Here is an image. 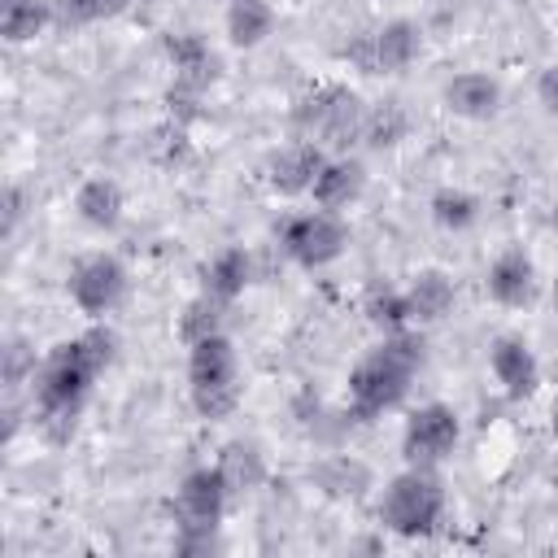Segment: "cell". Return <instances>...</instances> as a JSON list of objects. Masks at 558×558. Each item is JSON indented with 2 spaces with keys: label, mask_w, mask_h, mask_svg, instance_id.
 Returning a JSON list of instances; mask_svg holds the SVG:
<instances>
[{
  "label": "cell",
  "mask_w": 558,
  "mask_h": 558,
  "mask_svg": "<svg viewBox=\"0 0 558 558\" xmlns=\"http://www.w3.org/2000/svg\"><path fill=\"white\" fill-rule=\"evenodd\" d=\"M214 466H218V475H222V484H227L231 497L257 493L266 484V458H262V449L253 440H227L218 449V462Z\"/></svg>",
  "instance_id": "obj_19"
},
{
  "label": "cell",
  "mask_w": 558,
  "mask_h": 558,
  "mask_svg": "<svg viewBox=\"0 0 558 558\" xmlns=\"http://www.w3.org/2000/svg\"><path fill=\"white\" fill-rule=\"evenodd\" d=\"M418 52H423V31L410 17H392L375 31H362L340 48V57L362 74H405L418 61Z\"/></svg>",
  "instance_id": "obj_6"
},
{
  "label": "cell",
  "mask_w": 558,
  "mask_h": 558,
  "mask_svg": "<svg viewBox=\"0 0 558 558\" xmlns=\"http://www.w3.org/2000/svg\"><path fill=\"white\" fill-rule=\"evenodd\" d=\"M187 397H192V410L209 423H222L235 414L244 384H240V353L227 331L187 344Z\"/></svg>",
  "instance_id": "obj_3"
},
{
  "label": "cell",
  "mask_w": 558,
  "mask_h": 558,
  "mask_svg": "<svg viewBox=\"0 0 558 558\" xmlns=\"http://www.w3.org/2000/svg\"><path fill=\"white\" fill-rule=\"evenodd\" d=\"M222 31L235 48H257L270 39L275 31V9L266 0H227V13H222Z\"/></svg>",
  "instance_id": "obj_20"
},
{
  "label": "cell",
  "mask_w": 558,
  "mask_h": 558,
  "mask_svg": "<svg viewBox=\"0 0 558 558\" xmlns=\"http://www.w3.org/2000/svg\"><path fill=\"white\" fill-rule=\"evenodd\" d=\"M362 314L384 331V336H397V331H410V305H405V288H392L384 279L366 283L362 292Z\"/></svg>",
  "instance_id": "obj_22"
},
{
  "label": "cell",
  "mask_w": 558,
  "mask_h": 558,
  "mask_svg": "<svg viewBox=\"0 0 558 558\" xmlns=\"http://www.w3.org/2000/svg\"><path fill=\"white\" fill-rule=\"evenodd\" d=\"M161 52L174 70V92L170 96H179V100H196L218 78V52L196 31H170L161 39Z\"/></svg>",
  "instance_id": "obj_11"
},
{
  "label": "cell",
  "mask_w": 558,
  "mask_h": 558,
  "mask_svg": "<svg viewBox=\"0 0 558 558\" xmlns=\"http://www.w3.org/2000/svg\"><path fill=\"white\" fill-rule=\"evenodd\" d=\"M554 305H558V275H554Z\"/></svg>",
  "instance_id": "obj_33"
},
{
  "label": "cell",
  "mask_w": 558,
  "mask_h": 558,
  "mask_svg": "<svg viewBox=\"0 0 558 558\" xmlns=\"http://www.w3.org/2000/svg\"><path fill=\"white\" fill-rule=\"evenodd\" d=\"M227 301H218V296H209V292H201V296H192L187 305H183V314H179V340L183 344H196V340H205V336H218V331H227Z\"/></svg>",
  "instance_id": "obj_25"
},
{
  "label": "cell",
  "mask_w": 558,
  "mask_h": 558,
  "mask_svg": "<svg viewBox=\"0 0 558 558\" xmlns=\"http://www.w3.org/2000/svg\"><path fill=\"white\" fill-rule=\"evenodd\" d=\"M423 362V344L410 331L384 336L371 353L357 357V366L349 371V414L357 423H375L388 410H397L410 397L414 371Z\"/></svg>",
  "instance_id": "obj_2"
},
{
  "label": "cell",
  "mask_w": 558,
  "mask_h": 558,
  "mask_svg": "<svg viewBox=\"0 0 558 558\" xmlns=\"http://www.w3.org/2000/svg\"><path fill=\"white\" fill-rule=\"evenodd\" d=\"M453 279L445 270H418L405 283V305H410V323L414 327H432L453 310Z\"/></svg>",
  "instance_id": "obj_18"
},
{
  "label": "cell",
  "mask_w": 558,
  "mask_h": 558,
  "mask_svg": "<svg viewBox=\"0 0 558 558\" xmlns=\"http://www.w3.org/2000/svg\"><path fill=\"white\" fill-rule=\"evenodd\" d=\"M445 514V484L436 466H405L379 497V523L397 536H432Z\"/></svg>",
  "instance_id": "obj_5"
},
{
  "label": "cell",
  "mask_w": 558,
  "mask_h": 558,
  "mask_svg": "<svg viewBox=\"0 0 558 558\" xmlns=\"http://www.w3.org/2000/svg\"><path fill=\"white\" fill-rule=\"evenodd\" d=\"M0 357H4L0 379H4V392H9V397L22 392L26 384H35V375H39V357H35V344H31V340L9 336L4 349H0Z\"/></svg>",
  "instance_id": "obj_29"
},
{
  "label": "cell",
  "mask_w": 558,
  "mask_h": 558,
  "mask_svg": "<svg viewBox=\"0 0 558 558\" xmlns=\"http://www.w3.org/2000/svg\"><path fill=\"white\" fill-rule=\"evenodd\" d=\"M248 279H253V257H248L244 248H222V253L209 257V266H205V288H201V292H209V296H218V301L231 305V301L248 288Z\"/></svg>",
  "instance_id": "obj_21"
},
{
  "label": "cell",
  "mask_w": 558,
  "mask_h": 558,
  "mask_svg": "<svg viewBox=\"0 0 558 558\" xmlns=\"http://www.w3.org/2000/svg\"><path fill=\"white\" fill-rule=\"evenodd\" d=\"M279 244L301 270H323L349 248V222L344 214H327L314 205L305 214H292L279 227Z\"/></svg>",
  "instance_id": "obj_7"
},
{
  "label": "cell",
  "mask_w": 558,
  "mask_h": 558,
  "mask_svg": "<svg viewBox=\"0 0 558 558\" xmlns=\"http://www.w3.org/2000/svg\"><path fill=\"white\" fill-rule=\"evenodd\" d=\"M484 288L497 305L506 310H523L532 305L536 296V266L523 248H501L493 262H488V275H484Z\"/></svg>",
  "instance_id": "obj_16"
},
{
  "label": "cell",
  "mask_w": 558,
  "mask_h": 558,
  "mask_svg": "<svg viewBox=\"0 0 558 558\" xmlns=\"http://www.w3.org/2000/svg\"><path fill=\"white\" fill-rule=\"evenodd\" d=\"M131 9V0H52V22L57 26H96V22H113Z\"/></svg>",
  "instance_id": "obj_27"
},
{
  "label": "cell",
  "mask_w": 558,
  "mask_h": 558,
  "mask_svg": "<svg viewBox=\"0 0 558 558\" xmlns=\"http://www.w3.org/2000/svg\"><path fill=\"white\" fill-rule=\"evenodd\" d=\"M554 227H558V214H554Z\"/></svg>",
  "instance_id": "obj_34"
},
{
  "label": "cell",
  "mask_w": 558,
  "mask_h": 558,
  "mask_svg": "<svg viewBox=\"0 0 558 558\" xmlns=\"http://www.w3.org/2000/svg\"><path fill=\"white\" fill-rule=\"evenodd\" d=\"M501 100H506V92H501V83L488 70H462V74H453L440 87V105L453 118H462V122H488V118H497L501 113Z\"/></svg>",
  "instance_id": "obj_12"
},
{
  "label": "cell",
  "mask_w": 558,
  "mask_h": 558,
  "mask_svg": "<svg viewBox=\"0 0 558 558\" xmlns=\"http://www.w3.org/2000/svg\"><path fill=\"white\" fill-rule=\"evenodd\" d=\"M122 209H126V196L113 179L105 174H92L74 187V214L92 227V231H113L122 222Z\"/></svg>",
  "instance_id": "obj_17"
},
{
  "label": "cell",
  "mask_w": 558,
  "mask_h": 558,
  "mask_svg": "<svg viewBox=\"0 0 558 558\" xmlns=\"http://www.w3.org/2000/svg\"><path fill=\"white\" fill-rule=\"evenodd\" d=\"M113 357H118V331L105 327L100 318H92L87 331H78L74 340H61L39 362V375L31 384V414L48 440L74 436L78 414L92 397V384L109 371Z\"/></svg>",
  "instance_id": "obj_1"
},
{
  "label": "cell",
  "mask_w": 558,
  "mask_h": 558,
  "mask_svg": "<svg viewBox=\"0 0 558 558\" xmlns=\"http://www.w3.org/2000/svg\"><path fill=\"white\" fill-rule=\"evenodd\" d=\"M314 484L327 493V497H362L366 488H371V471L362 466V462H353V458H327V462H318L314 471Z\"/></svg>",
  "instance_id": "obj_26"
},
{
  "label": "cell",
  "mask_w": 558,
  "mask_h": 558,
  "mask_svg": "<svg viewBox=\"0 0 558 558\" xmlns=\"http://www.w3.org/2000/svg\"><path fill=\"white\" fill-rule=\"evenodd\" d=\"M52 22V0H4L0 4V35L4 44H31L39 39Z\"/></svg>",
  "instance_id": "obj_23"
},
{
  "label": "cell",
  "mask_w": 558,
  "mask_h": 558,
  "mask_svg": "<svg viewBox=\"0 0 558 558\" xmlns=\"http://www.w3.org/2000/svg\"><path fill=\"white\" fill-rule=\"evenodd\" d=\"M0 235L4 240H13V231L22 227V218H26V187H17V183H9L4 187V196H0Z\"/></svg>",
  "instance_id": "obj_30"
},
{
  "label": "cell",
  "mask_w": 558,
  "mask_h": 558,
  "mask_svg": "<svg viewBox=\"0 0 558 558\" xmlns=\"http://www.w3.org/2000/svg\"><path fill=\"white\" fill-rule=\"evenodd\" d=\"M458 436H462V423H458L453 405L427 401L405 418L401 458H405V466H440L458 449Z\"/></svg>",
  "instance_id": "obj_9"
},
{
  "label": "cell",
  "mask_w": 558,
  "mask_h": 558,
  "mask_svg": "<svg viewBox=\"0 0 558 558\" xmlns=\"http://www.w3.org/2000/svg\"><path fill=\"white\" fill-rule=\"evenodd\" d=\"M410 131V113L401 100H384V105H366V122H362V144L384 153V148H397Z\"/></svg>",
  "instance_id": "obj_24"
},
{
  "label": "cell",
  "mask_w": 558,
  "mask_h": 558,
  "mask_svg": "<svg viewBox=\"0 0 558 558\" xmlns=\"http://www.w3.org/2000/svg\"><path fill=\"white\" fill-rule=\"evenodd\" d=\"M65 292L70 301L78 305V314L87 318H105L122 305L126 296V266L113 257V253H87L70 266V279H65Z\"/></svg>",
  "instance_id": "obj_8"
},
{
  "label": "cell",
  "mask_w": 558,
  "mask_h": 558,
  "mask_svg": "<svg viewBox=\"0 0 558 558\" xmlns=\"http://www.w3.org/2000/svg\"><path fill=\"white\" fill-rule=\"evenodd\" d=\"M362 192H366V166L357 157H349V153H331L323 161L314 187H310L314 205L327 209V214H344L349 205L362 201Z\"/></svg>",
  "instance_id": "obj_15"
},
{
  "label": "cell",
  "mask_w": 558,
  "mask_h": 558,
  "mask_svg": "<svg viewBox=\"0 0 558 558\" xmlns=\"http://www.w3.org/2000/svg\"><path fill=\"white\" fill-rule=\"evenodd\" d=\"M488 371L510 401H527L541 388V362L523 336H497L488 344Z\"/></svg>",
  "instance_id": "obj_13"
},
{
  "label": "cell",
  "mask_w": 558,
  "mask_h": 558,
  "mask_svg": "<svg viewBox=\"0 0 558 558\" xmlns=\"http://www.w3.org/2000/svg\"><path fill=\"white\" fill-rule=\"evenodd\" d=\"M362 122H366V100L344 83H323L296 96L292 105L296 140H314L327 153H349L353 144H362Z\"/></svg>",
  "instance_id": "obj_4"
},
{
  "label": "cell",
  "mask_w": 558,
  "mask_h": 558,
  "mask_svg": "<svg viewBox=\"0 0 558 558\" xmlns=\"http://www.w3.org/2000/svg\"><path fill=\"white\" fill-rule=\"evenodd\" d=\"M536 100L545 105L549 118H558V65H545L536 78Z\"/></svg>",
  "instance_id": "obj_31"
},
{
  "label": "cell",
  "mask_w": 558,
  "mask_h": 558,
  "mask_svg": "<svg viewBox=\"0 0 558 558\" xmlns=\"http://www.w3.org/2000/svg\"><path fill=\"white\" fill-rule=\"evenodd\" d=\"M327 157H331V153H327L323 144H314V140H292L288 148L270 153V161H266V183H270V192H279V196H301V192H310Z\"/></svg>",
  "instance_id": "obj_14"
},
{
  "label": "cell",
  "mask_w": 558,
  "mask_h": 558,
  "mask_svg": "<svg viewBox=\"0 0 558 558\" xmlns=\"http://www.w3.org/2000/svg\"><path fill=\"white\" fill-rule=\"evenodd\" d=\"M554 436H558V401H554Z\"/></svg>",
  "instance_id": "obj_32"
},
{
  "label": "cell",
  "mask_w": 558,
  "mask_h": 558,
  "mask_svg": "<svg viewBox=\"0 0 558 558\" xmlns=\"http://www.w3.org/2000/svg\"><path fill=\"white\" fill-rule=\"evenodd\" d=\"M475 218H480V201H475L471 192H462V187H440V192L432 196V222H436V227H445V231H466V227H475Z\"/></svg>",
  "instance_id": "obj_28"
},
{
  "label": "cell",
  "mask_w": 558,
  "mask_h": 558,
  "mask_svg": "<svg viewBox=\"0 0 558 558\" xmlns=\"http://www.w3.org/2000/svg\"><path fill=\"white\" fill-rule=\"evenodd\" d=\"M227 501H231V493H227L218 466L187 471L179 480V488H174V501H170L174 532H218V523L227 514Z\"/></svg>",
  "instance_id": "obj_10"
}]
</instances>
